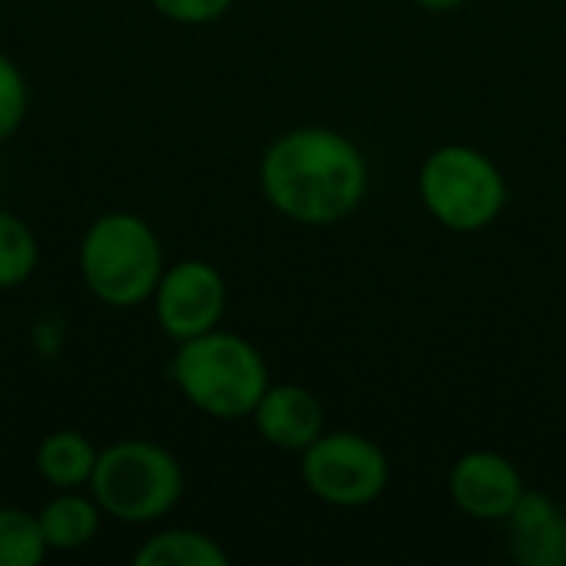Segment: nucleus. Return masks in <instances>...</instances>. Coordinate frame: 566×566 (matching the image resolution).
<instances>
[{"label": "nucleus", "mask_w": 566, "mask_h": 566, "mask_svg": "<svg viewBox=\"0 0 566 566\" xmlns=\"http://www.w3.org/2000/svg\"><path fill=\"white\" fill-rule=\"evenodd\" d=\"M136 566H226L229 564V551L202 531L192 527H169V531H156L149 534L136 554Z\"/></svg>", "instance_id": "ddd939ff"}, {"label": "nucleus", "mask_w": 566, "mask_h": 566, "mask_svg": "<svg viewBox=\"0 0 566 566\" xmlns=\"http://www.w3.org/2000/svg\"><path fill=\"white\" fill-rule=\"evenodd\" d=\"M40 265L36 232L13 209H0V292H13L33 279Z\"/></svg>", "instance_id": "4468645a"}, {"label": "nucleus", "mask_w": 566, "mask_h": 566, "mask_svg": "<svg viewBox=\"0 0 566 566\" xmlns=\"http://www.w3.org/2000/svg\"><path fill=\"white\" fill-rule=\"evenodd\" d=\"M255 431L262 434L265 444L302 454L308 444H315L325 434V408L322 401L302 388V385H269L262 401L252 411Z\"/></svg>", "instance_id": "1a4fd4ad"}, {"label": "nucleus", "mask_w": 566, "mask_h": 566, "mask_svg": "<svg viewBox=\"0 0 566 566\" xmlns=\"http://www.w3.org/2000/svg\"><path fill=\"white\" fill-rule=\"evenodd\" d=\"M109 521L146 527L182 501L186 474L179 458L146 438H123L99 451L90 488Z\"/></svg>", "instance_id": "20e7f679"}, {"label": "nucleus", "mask_w": 566, "mask_h": 566, "mask_svg": "<svg viewBox=\"0 0 566 566\" xmlns=\"http://www.w3.org/2000/svg\"><path fill=\"white\" fill-rule=\"evenodd\" d=\"M448 494L468 517L504 524L527 491L511 458L497 451H468L448 474Z\"/></svg>", "instance_id": "6e6552de"}, {"label": "nucleus", "mask_w": 566, "mask_h": 566, "mask_svg": "<svg viewBox=\"0 0 566 566\" xmlns=\"http://www.w3.org/2000/svg\"><path fill=\"white\" fill-rule=\"evenodd\" d=\"M86 292L106 308H139L153 298L166 259L156 229L126 209L96 216L76 249Z\"/></svg>", "instance_id": "f03ea898"}, {"label": "nucleus", "mask_w": 566, "mask_h": 566, "mask_svg": "<svg viewBox=\"0 0 566 566\" xmlns=\"http://www.w3.org/2000/svg\"><path fill=\"white\" fill-rule=\"evenodd\" d=\"M232 3L235 0H149V7L163 20H172V23H182V27L212 23V20L226 17Z\"/></svg>", "instance_id": "f3484780"}, {"label": "nucleus", "mask_w": 566, "mask_h": 566, "mask_svg": "<svg viewBox=\"0 0 566 566\" xmlns=\"http://www.w3.org/2000/svg\"><path fill=\"white\" fill-rule=\"evenodd\" d=\"M418 192L431 219L461 235L488 229L507 206V179L497 163L464 143H444L421 163Z\"/></svg>", "instance_id": "39448f33"}, {"label": "nucleus", "mask_w": 566, "mask_h": 566, "mask_svg": "<svg viewBox=\"0 0 566 566\" xmlns=\"http://www.w3.org/2000/svg\"><path fill=\"white\" fill-rule=\"evenodd\" d=\"M99 448L76 428H56L50 431L33 454L36 478L53 491H80L90 488L93 468H96Z\"/></svg>", "instance_id": "f8f14e48"}, {"label": "nucleus", "mask_w": 566, "mask_h": 566, "mask_svg": "<svg viewBox=\"0 0 566 566\" xmlns=\"http://www.w3.org/2000/svg\"><path fill=\"white\" fill-rule=\"evenodd\" d=\"M103 517L106 514L90 491L86 494L56 491L36 511V524H40V534H43L50 554H73V551L90 547L99 537Z\"/></svg>", "instance_id": "9b49d317"}, {"label": "nucleus", "mask_w": 566, "mask_h": 566, "mask_svg": "<svg viewBox=\"0 0 566 566\" xmlns=\"http://www.w3.org/2000/svg\"><path fill=\"white\" fill-rule=\"evenodd\" d=\"M156 325L176 345L219 328L226 315V279L206 259H182L163 269L149 298Z\"/></svg>", "instance_id": "0eeeda50"}, {"label": "nucleus", "mask_w": 566, "mask_h": 566, "mask_svg": "<svg viewBox=\"0 0 566 566\" xmlns=\"http://www.w3.org/2000/svg\"><path fill=\"white\" fill-rule=\"evenodd\" d=\"M418 7H424V10H434V13H448V10H458V7H464L468 0H415Z\"/></svg>", "instance_id": "a211bd4d"}, {"label": "nucleus", "mask_w": 566, "mask_h": 566, "mask_svg": "<svg viewBox=\"0 0 566 566\" xmlns=\"http://www.w3.org/2000/svg\"><path fill=\"white\" fill-rule=\"evenodd\" d=\"M507 554L524 566H566V511L547 494L527 491L504 521Z\"/></svg>", "instance_id": "9d476101"}, {"label": "nucleus", "mask_w": 566, "mask_h": 566, "mask_svg": "<svg viewBox=\"0 0 566 566\" xmlns=\"http://www.w3.org/2000/svg\"><path fill=\"white\" fill-rule=\"evenodd\" d=\"M385 451L355 431H325L315 444L302 451L305 488L332 507H365L375 504L388 488Z\"/></svg>", "instance_id": "423d86ee"}, {"label": "nucleus", "mask_w": 566, "mask_h": 566, "mask_svg": "<svg viewBox=\"0 0 566 566\" xmlns=\"http://www.w3.org/2000/svg\"><path fill=\"white\" fill-rule=\"evenodd\" d=\"M169 375L179 395L199 415L216 421L252 418L255 405L272 385L262 352L249 338L222 328L176 345Z\"/></svg>", "instance_id": "7ed1b4c3"}, {"label": "nucleus", "mask_w": 566, "mask_h": 566, "mask_svg": "<svg viewBox=\"0 0 566 566\" xmlns=\"http://www.w3.org/2000/svg\"><path fill=\"white\" fill-rule=\"evenodd\" d=\"M46 554L36 511L0 504V566H36Z\"/></svg>", "instance_id": "2eb2a0df"}, {"label": "nucleus", "mask_w": 566, "mask_h": 566, "mask_svg": "<svg viewBox=\"0 0 566 566\" xmlns=\"http://www.w3.org/2000/svg\"><path fill=\"white\" fill-rule=\"evenodd\" d=\"M265 202L298 226H335L368 192L365 153L338 129L298 126L275 136L259 159Z\"/></svg>", "instance_id": "f257e3e1"}, {"label": "nucleus", "mask_w": 566, "mask_h": 566, "mask_svg": "<svg viewBox=\"0 0 566 566\" xmlns=\"http://www.w3.org/2000/svg\"><path fill=\"white\" fill-rule=\"evenodd\" d=\"M30 113V86L23 70L0 50V143L17 136Z\"/></svg>", "instance_id": "dca6fc26"}]
</instances>
